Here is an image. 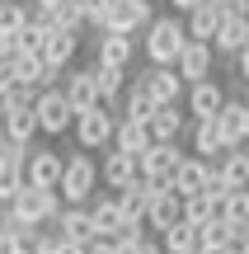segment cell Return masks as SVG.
I'll list each match as a JSON object with an SVG mask.
<instances>
[{"mask_svg":"<svg viewBox=\"0 0 249 254\" xmlns=\"http://www.w3.org/2000/svg\"><path fill=\"white\" fill-rule=\"evenodd\" d=\"M99 184H103V170H99V160H94V151H71L56 193H61L66 207H90V202L99 198Z\"/></svg>","mask_w":249,"mask_h":254,"instance_id":"cell-1","label":"cell"},{"mask_svg":"<svg viewBox=\"0 0 249 254\" xmlns=\"http://www.w3.org/2000/svg\"><path fill=\"white\" fill-rule=\"evenodd\" d=\"M188 43H193V38H188V24L179 14H160L155 24L146 28V38H141L150 66H179V57H184Z\"/></svg>","mask_w":249,"mask_h":254,"instance_id":"cell-2","label":"cell"},{"mask_svg":"<svg viewBox=\"0 0 249 254\" xmlns=\"http://www.w3.org/2000/svg\"><path fill=\"white\" fill-rule=\"evenodd\" d=\"M66 202L56 189H33V184H24L19 189V198L9 202L5 221H14V226H47V221H61Z\"/></svg>","mask_w":249,"mask_h":254,"instance_id":"cell-3","label":"cell"},{"mask_svg":"<svg viewBox=\"0 0 249 254\" xmlns=\"http://www.w3.org/2000/svg\"><path fill=\"white\" fill-rule=\"evenodd\" d=\"M113 136H118V113H113L108 104H99V109L75 118V141H80V151H103V146H113Z\"/></svg>","mask_w":249,"mask_h":254,"instance_id":"cell-4","label":"cell"},{"mask_svg":"<svg viewBox=\"0 0 249 254\" xmlns=\"http://www.w3.org/2000/svg\"><path fill=\"white\" fill-rule=\"evenodd\" d=\"M75 118L80 113L71 109V99H66L61 85H52V90L38 94V127H43V136H61V132H75Z\"/></svg>","mask_w":249,"mask_h":254,"instance_id":"cell-5","label":"cell"},{"mask_svg":"<svg viewBox=\"0 0 249 254\" xmlns=\"http://www.w3.org/2000/svg\"><path fill=\"white\" fill-rule=\"evenodd\" d=\"M137 80L150 90V99L165 109V104H179V99H188V80L174 71V66H146V71H137Z\"/></svg>","mask_w":249,"mask_h":254,"instance_id":"cell-6","label":"cell"},{"mask_svg":"<svg viewBox=\"0 0 249 254\" xmlns=\"http://www.w3.org/2000/svg\"><path fill=\"white\" fill-rule=\"evenodd\" d=\"M150 24H155L150 0H113L103 33H132V38H137V28H150Z\"/></svg>","mask_w":249,"mask_h":254,"instance_id":"cell-7","label":"cell"},{"mask_svg":"<svg viewBox=\"0 0 249 254\" xmlns=\"http://www.w3.org/2000/svg\"><path fill=\"white\" fill-rule=\"evenodd\" d=\"M179 165H184V151L179 141H155L146 155H141V179H155V184H174Z\"/></svg>","mask_w":249,"mask_h":254,"instance_id":"cell-8","label":"cell"},{"mask_svg":"<svg viewBox=\"0 0 249 254\" xmlns=\"http://www.w3.org/2000/svg\"><path fill=\"white\" fill-rule=\"evenodd\" d=\"M212 179H216V165L212 160L184 155V165H179V174H174V193H179V198H198V193H207Z\"/></svg>","mask_w":249,"mask_h":254,"instance_id":"cell-9","label":"cell"},{"mask_svg":"<svg viewBox=\"0 0 249 254\" xmlns=\"http://www.w3.org/2000/svg\"><path fill=\"white\" fill-rule=\"evenodd\" d=\"M132 57H137V38H132V33H99V38H94V62H99V66L127 71Z\"/></svg>","mask_w":249,"mask_h":254,"instance_id":"cell-10","label":"cell"},{"mask_svg":"<svg viewBox=\"0 0 249 254\" xmlns=\"http://www.w3.org/2000/svg\"><path fill=\"white\" fill-rule=\"evenodd\" d=\"M226 99L231 94L221 90L216 80H202V85H188V113H193V123H207V118H221Z\"/></svg>","mask_w":249,"mask_h":254,"instance_id":"cell-11","label":"cell"},{"mask_svg":"<svg viewBox=\"0 0 249 254\" xmlns=\"http://www.w3.org/2000/svg\"><path fill=\"white\" fill-rule=\"evenodd\" d=\"M66 99H71V109L75 113H90V109H99L103 104V94H99V80H94V71L85 66V71H66Z\"/></svg>","mask_w":249,"mask_h":254,"instance_id":"cell-12","label":"cell"},{"mask_svg":"<svg viewBox=\"0 0 249 254\" xmlns=\"http://www.w3.org/2000/svg\"><path fill=\"white\" fill-rule=\"evenodd\" d=\"M179 221H184V198H179L174 189H165L155 202H150V212H146V231L150 236H165V231H174Z\"/></svg>","mask_w":249,"mask_h":254,"instance_id":"cell-13","label":"cell"},{"mask_svg":"<svg viewBox=\"0 0 249 254\" xmlns=\"http://www.w3.org/2000/svg\"><path fill=\"white\" fill-rule=\"evenodd\" d=\"M212 62H216V47L212 43H188L174 71L184 75L188 85H202V80H212Z\"/></svg>","mask_w":249,"mask_h":254,"instance_id":"cell-14","label":"cell"},{"mask_svg":"<svg viewBox=\"0 0 249 254\" xmlns=\"http://www.w3.org/2000/svg\"><path fill=\"white\" fill-rule=\"evenodd\" d=\"M99 170H103V184H108V189H132V184L141 179V160L137 155H127V151H108L99 160Z\"/></svg>","mask_w":249,"mask_h":254,"instance_id":"cell-15","label":"cell"},{"mask_svg":"<svg viewBox=\"0 0 249 254\" xmlns=\"http://www.w3.org/2000/svg\"><path fill=\"white\" fill-rule=\"evenodd\" d=\"M188 136H193V155H202V160H221L226 151H231V141H226L221 123L207 118V123H193L188 127Z\"/></svg>","mask_w":249,"mask_h":254,"instance_id":"cell-16","label":"cell"},{"mask_svg":"<svg viewBox=\"0 0 249 254\" xmlns=\"http://www.w3.org/2000/svg\"><path fill=\"white\" fill-rule=\"evenodd\" d=\"M61 174H66V160L56 151H33L28 155V184L33 189H61Z\"/></svg>","mask_w":249,"mask_h":254,"instance_id":"cell-17","label":"cell"},{"mask_svg":"<svg viewBox=\"0 0 249 254\" xmlns=\"http://www.w3.org/2000/svg\"><path fill=\"white\" fill-rule=\"evenodd\" d=\"M56 236L75 240V245H94V240H99L94 212H90V207H66V212H61V221H56Z\"/></svg>","mask_w":249,"mask_h":254,"instance_id":"cell-18","label":"cell"},{"mask_svg":"<svg viewBox=\"0 0 249 254\" xmlns=\"http://www.w3.org/2000/svg\"><path fill=\"white\" fill-rule=\"evenodd\" d=\"M75 47H80V33H75V28H52V33H47V47H43V62L52 66V71L66 75V66H71Z\"/></svg>","mask_w":249,"mask_h":254,"instance_id":"cell-19","label":"cell"},{"mask_svg":"<svg viewBox=\"0 0 249 254\" xmlns=\"http://www.w3.org/2000/svg\"><path fill=\"white\" fill-rule=\"evenodd\" d=\"M184 24H188V38H193V43H216V33H221L226 14L212 5V0H202V5H198L193 14L184 19Z\"/></svg>","mask_w":249,"mask_h":254,"instance_id":"cell-20","label":"cell"},{"mask_svg":"<svg viewBox=\"0 0 249 254\" xmlns=\"http://www.w3.org/2000/svg\"><path fill=\"white\" fill-rule=\"evenodd\" d=\"M150 146H155V136H150V123H132V118H122L118 123V136H113V151H127V155H146Z\"/></svg>","mask_w":249,"mask_h":254,"instance_id":"cell-21","label":"cell"},{"mask_svg":"<svg viewBox=\"0 0 249 254\" xmlns=\"http://www.w3.org/2000/svg\"><path fill=\"white\" fill-rule=\"evenodd\" d=\"M212 47L226 52V57H240L249 47V14H226V24H221V33H216Z\"/></svg>","mask_w":249,"mask_h":254,"instance_id":"cell-22","label":"cell"},{"mask_svg":"<svg viewBox=\"0 0 249 254\" xmlns=\"http://www.w3.org/2000/svg\"><path fill=\"white\" fill-rule=\"evenodd\" d=\"M221 132H226V141H231V151L240 141H249V104L245 99H226V109H221Z\"/></svg>","mask_w":249,"mask_h":254,"instance_id":"cell-23","label":"cell"},{"mask_svg":"<svg viewBox=\"0 0 249 254\" xmlns=\"http://www.w3.org/2000/svg\"><path fill=\"white\" fill-rule=\"evenodd\" d=\"M184 132H188V113L179 109V104L155 109V118H150V136H155V141H179Z\"/></svg>","mask_w":249,"mask_h":254,"instance_id":"cell-24","label":"cell"},{"mask_svg":"<svg viewBox=\"0 0 249 254\" xmlns=\"http://www.w3.org/2000/svg\"><path fill=\"white\" fill-rule=\"evenodd\" d=\"M90 212H94V226H99V236H118L122 231V202H118V193H99V198L90 202Z\"/></svg>","mask_w":249,"mask_h":254,"instance_id":"cell-25","label":"cell"},{"mask_svg":"<svg viewBox=\"0 0 249 254\" xmlns=\"http://www.w3.org/2000/svg\"><path fill=\"white\" fill-rule=\"evenodd\" d=\"M160 245H165V254H202V226L179 221L174 231H165V236H160Z\"/></svg>","mask_w":249,"mask_h":254,"instance_id":"cell-26","label":"cell"},{"mask_svg":"<svg viewBox=\"0 0 249 254\" xmlns=\"http://www.w3.org/2000/svg\"><path fill=\"white\" fill-rule=\"evenodd\" d=\"M5 132H9V141L14 146H33V136L43 132V127H38V104L33 109H14V113H5Z\"/></svg>","mask_w":249,"mask_h":254,"instance_id":"cell-27","label":"cell"},{"mask_svg":"<svg viewBox=\"0 0 249 254\" xmlns=\"http://www.w3.org/2000/svg\"><path fill=\"white\" fill-rule=\"evenodd\" d=\"M216 165V179L226 184V189H249V155L245 151H226L221 160H212Z\"/></svg>","mask_w":249,"mask_h":254,"instance_id":"cell-28","label":"cell"},{"mask_svg":"<svg viewBox=\"0 0 249 254\" xmlns=\"http://www.w3.org/2000/svg\"><path fill=\"white\" fill-rule=\"evenodd\" d=\"M155 109H160V104L155 99H150V90H146V85H132V90H127V99H122V118H132V123H150V118H155ZM118 118V123H122Z\"/></svg>","mask_w":249,"mask_h":254,"instance_id":"cell-29","label":"cell"},{"mask_svg":"<svg viewBox=\"0 0 249 254\" xmlns=\"http://www.w3.org/2000/svg\"><path fill=\"white\" fill-rule=\"evenodd\" d=\"M202 250H240V226L235 221H207L202 226Z\"/></svg>","mask_w":249,"mask_h":254,"instance_id":"cell-30","label":"cell"},{"mask_svg":"<svg viewBox=\"0 0 249 254\" xmlns=\"http://www.w3.org/2000/svg\"><path fill=\"white\" fill-rule=\"evenodd\" d=\"M28 19H33V5H24V0L0 5V33H5V38H19L28 28Z\"/></svg>","mask_w":249,"mask_h":254,"instance_id":"cell-31","label":"cell"},{"mask_svg":"<svg viewBox=\"0 0 249 254\" xmlns=\"http://www.w3.org/2000/svg\"><path fill=\"white\" fill-rule=\"evenodd\" d=\"M184 221H193V226H207V221H216V202L207 198V193H198V198H184Z\"/></svg>","mask_w":249,"mask_h":254,"instance_id":"cell-32","label":"cell"},{"mask_svg":"<svg viewBox=\"0 0 249 254\" xmlns=\"http://www.w3.org/2000/svg\"><path fill=\"white\" fill-rule=\"evenodd\" d=\"M221 221H235V226H249V189H235L221 207Z\"/></svg>","mask_w":249,"mask_h":254,"instance_id":"cell-33","label":"cell"},{"mask_svg":"<svg viewBox=\"0 0 249 254\" xmlns=\"http://www.w3.org/2000/svg\"><path fill=\"white\" fill-rule=\"evenodd\" d=\"M43 47H47V28L28 19V28H24L19 38H14V52H43Z\"/></svg>","mask_w":249,"mask_h":254,"instance_id":"cell-34","label":"cell"},{"mask_svg":"<svg viewBox=\"0 0 249 254\" xmlns=\"http://www.w3.org/2000/svg\"><path fill=\"white\" fill-rule=\"evenodd\" d=\"M0 254H28V240L19 236L9 221H0Z\"/></svg>","mask_w":249,"mask_h":254,"instance_id":"cell-35","label":"cell"},{"mask_svg":"<svg viewBox=\"0 0 249 254\" xmlns=\"http://www.w3.org/2000/svg\"><path fill=\"white\" fill-rule=\"evenodd\" d=\"M90 254H118V240H113V236H99L90 245Z\"/></svg>","mask_w":249,"mask_h":254,"instance_id":"cell-36","label":"cell"},{"mask_svg":"<svg viewBox=\"0 0 249 254\" xmlns=\"http://www.w3.org/2000/svg\"><path fill=\"white\" fill-rule=\"evenodd\" d=\"M56 254H90V245H75V240L56 236Z\"/></svg>","mask_w":249,"mask_h":254,"instance_id":"cell-37","label":"cell"},{"mask_svg":"<svg viewBox=\"0 0 249 254\" xmlns=\"http://www.w3.org/2000/svg\"><path fill=\"white\" fill-rule=\"evenodd\" d=\"M169 5H174V14H184V19H188L198 5H202V0H169Z\"/></svg>","mask_w":249,"mask_h":254,"instance_id":"cell-38","label":"cell"},{"mask_svg":"<svg viewBox=\"0 0 249 254\" xmlns=\"http://www.w3.org/2000/svg\"><path fill=\"white\" fill-rule=\"evenodd\" d=\"M9 57H14V38L0 33V62H9Z\"/></svg>","mask_w":249,"mask_h":254,"instance_id":"cell-39","label":"cell"},{"mask_svg":"<svg viewBox=\"0 0 249 254\" xmlns=\"http://www.w3.org/2000/svg\"><path fill=\"white\" fill-rule=\"evenodd\" d=\"M235 66H240V80H249V47H245L240 57H235Z\"/></svg>","mask_w":249,"mask_h":254,"instance_id":"cell-40","label":"cell"},{"mask_svg":"<svg viewBox=\"0 0 249 254\" xmlns=\"http://www.w3.org/2000/svg\"><path fill=\"white\" fill-rule=\"evenodd\" d=\"M28 5H38V9H61L66 0H28Z\"/></svg>","mask_w":249,"mask_h":254,"instance_id":"cell-41","label":"cell"},{"mask_svg":"<svg viewBox=\"0 0 249 254\" xmlns=\"http://www.w3.org/2000/svg\"><path fill=\"white\" fill-rule=\"evenodd\" d=\"M5 146H9V132H5V123H0V155H5Z\"/></svg>","mask_w":249,"mask_h":254,"instance_id":"cell-42","label":"cell"},{"mask_svg":"<svg viewBox=\"0 0 249 254\" xmlns=\"http://www.w3.org/2000/svg\"><path fill=\"white\" fill-rule=\"evenodd\" d=\"M240 99H245V104H249V80H245V94H240Z\"/></svg>","mask_w":249,"mask_h":254,"instance_id":"cell-43","label":"cell"},{"mask_svg":"<svg viewBox=\"0 0 249 254\" xmlns=\"http://www.w3.org/2000/svg\"><path fill=\"white\" fill-rule=\"evenodd\" d=\"M0 5H14V0H0Z\"/></svg>","mask_w":249,"mask_h":254,"instance_id":"cell-44","label":"cell"}]
</instances>
